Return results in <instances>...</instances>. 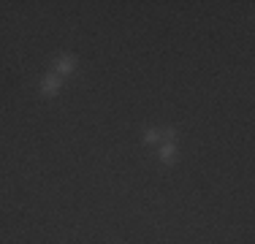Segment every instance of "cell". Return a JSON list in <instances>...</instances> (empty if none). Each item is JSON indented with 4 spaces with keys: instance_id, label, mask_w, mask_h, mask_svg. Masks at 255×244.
Wrapping results in <instances>:
<instances>
[{
    "instance_id": "obj_1",
    "label": "cell",
    "mask_w": 255,
    "mask_h": 244,
    "mask_svg": "<svg viewBox=\"0 0 255 244\" xmlns=\"http://www.w3.org/2000/svg\"><path fill=\"white\" fill-rule=\"evenodd\" d=\"M76 65H79V57L74 52H63V54H57L54 57V63H52V71L57 73V76H71V73L76 71Z\"/></svg>"
},
{
    "instance_id": "obj_2",
    "label": "cell",
    "mask_w": 255,
    "mask_h": 244,
    "mask_svg": "<svg viewBox=\"0 0 255 244\" xmlns=\"http://www.w3.org/2000/svg\"><path fill=\"white\" fill-rule=\"evenodd\" d=\"M63 82H65V79H63V76H57L54 71L44 73V76H41V82H38L41 95H44V98H54V95L60 93V90H63Z\"/></svg>"
},
{
    "instance_id": "obj_3",
    "label": "cell",
    "mask_w": 255,
    "mask_h": 244,
    "mask_svg": "<svg viewBox=\"0 0 255 244\" xmlns=\"http://www.w3.org/2000/svg\"><path fill=\"white\" fill-rule=\"evenodd\" d=\"M163 141H177V130L174 127H166V130L149 127V130H144V144H163Z\"/></svg>"
},
{
    "instance_id": "obj_4",
    "label": "cell",
    "mask_w": 255,
    "mask_h": 244,
    "mask_svg": "<svg viewBox=\"0 0 255 244\" xmlns=\"http://www.w3.org/2000/svg\"><path fill=\"white\" fill-rule=\"evenodd\" d=\"M157 157H160L163 166H174V163L179 160V146H177V141H163L160 149H157Z\"/></svg>"
}]
</instances>
